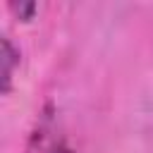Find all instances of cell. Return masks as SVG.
Here are the masks:
<instances>
[{
  "mask_svg": "<svg viewBox=\"0 0 153 153\" xmlns=\"http://www.w3.org/2000/svg\"><path fill=\"white\" fill-rule=\"evenodd\" d=\"M17 62H19L17 48L12 45L10 38H2V93H7L12 86V72H14Z\"/></svg>",
  "mask_w": 153,
  "mask_h": 153,
  "instance_id": "6da1fadb",
  "label": "cell"
},
{
  "mask_svg": "<svg viewBox=\"0 0 153 153\" xmlns=\"http://www.w3.org/2000/svg\"><path fill=\"white\" fill-rule=\"evenodd\" d=\"M50 153H72V151H69V148H65V146H57V148H53Z\"/></svg>",
  "mask_w": 153,
  "mask_h": 153,
  "instance_id": "7a4b0ae2",
  "label": "cell"
}]
</instances>
